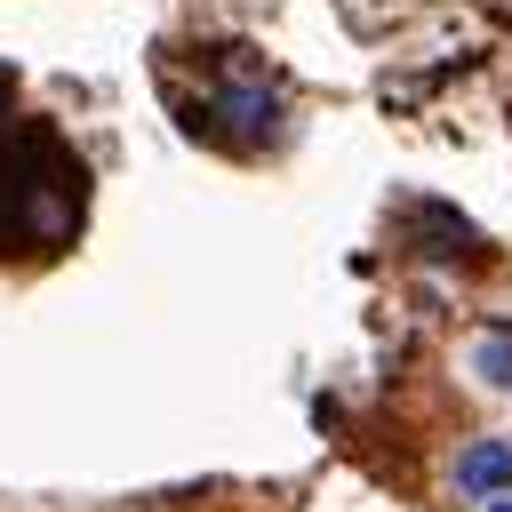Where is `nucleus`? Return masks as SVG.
<instances>
[{"instance_id": "1", "label": "nucleus", "mask_w": 512, "mask_h": 512, "mask_svg": "<svg viewBox=\"0 0 512 512\" xmlns=\"http://www.w3.org/2000/svg\"><path fill=\"white\" fill-rule=\"evenodd\" d=\"M88 224V160L48 128L16 120L0 128V256H64Z\"/></svg>"}, {"instance_id": "2", "label": "nucleus", "mask_w": 512, "mask_h": 512, "mask_svg": "<svg viewBox=\"0 0 512 512\" xmlns=\"http://www.w3.org/2000/svg\"><path fill=\"white\" fill-rule=\"evenodd\" d=\"M160 80H168V72H160ZM168 96H176L184 136H200V144H216V152H264V144L288 136V96H280V80L256 72L248 56H208V72H200V80H168Z\"/></svg>"}, {"instance_id": "3", "label": "nucleus", "mask_w": 512, "mask_h": 512, "mask_svg": "<svg viewBox=\"0 0 512 512\" xmlns=\"http://www.w3.org/2000/svg\"><path fill=\"white\" fill-rule=\"evenodd\" d=\"M456 488H464V496H504V488H512V448H504V440H472V448L456 456Z\"/></svg>"}, {"instance_id": "4", "label": "nucleus", "mask_w": 512, "mask_h": 512, "mask_svg": "<svg viewBox=\"0 0 512 512\" xmlns=\"http://www.w3.org/2000/svg\"><path fill=\"white\" fill-rule=\"evenodd\" d=\"M472 360H480V376H496V384H512V336H488V344H480Z\"/></svg>"}, {"instance_id": "5", "label": "nucleus", "mask_w": 512, "mask_h": 512, "mask_svg": "<svg viewBox=\"0 0 512 512\" xmlns=\"http://www.w3.org/2000/svg\"><path fill=\"white\" fill-rule=\"evenodd\" d=\"M8 96H16V80H8V72H0V120H8Z\"/></svg>"}, {"instance_id": "6", "label": "nucleus", "mask_w": 512, "mask_h": 512, "mask_svg": "<svg viewBox=\"0 0 512 512\" xmlns=\"http://www.w3.org/2000/svg\"><path fill=\"white\" fill-rule=\"evenodd\" d=\"M496 512H512V504H496Z\"/></svg>"}]
</instances>
